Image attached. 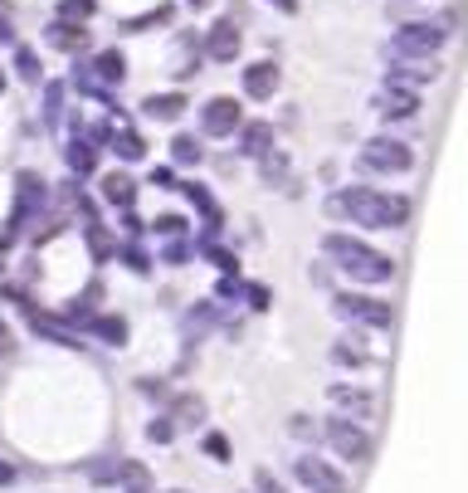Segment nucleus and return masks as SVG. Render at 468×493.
Listing matches in <instances>:
<instances>
[{
    "instance_id": "obj_1",
    "label": "nucleus",
    "mask_w": 468,
    "mask_h": 493,
    "mask_svg": "<svg viewBox=\"0 0 468 493\" xmlns=\"http://www.w3.org/2000/svg\"><path fill=\"white\" fill-rule=\"evenodd\" d=\"M328 215L361 225V230H400V225H410V201L376 186H342L328 195Z\"/></svg>"
},
{
    "instance_id": "obj_2",
    "label": "nucleus",
    "mask_w": 468,
    "mask_h": 493,
    "mask_svg": "<svg viewBox=\"0 0 468 493\" xmlns=\"http://www.w3.org/2000/svg\"><path fill=\"white\" fill-rule=\"evenodd\" d=\"M322 255H328V264H332V269H342L351 284H390V278H395V259L380 255V249H371L366 239L347 235V230L322 235Z\"/></svg>"
},
{
    "instance_id": "obj_3",
    "label": "nucleus",
    "mask_w": 468,
    "mask_h": 493,
    "mask_svg": "<svg viewBox=\"0 0 468 493\" xmlns=\"http://www.w3.org/2000/svg\"><path fill=\"white\" fill-rule=\"evenodd\" d=\"M45 205H49V181L39 172H20L16 176V205H10V220H5V239L30 235V225L45 215Z\"/></svg>"
},
{
    "instance_id": "obj_4",
    "label": "nucleus",
    "mask_w": 468,
    "mask_h": 493,
    "mask_svg": "<svg viewBox=\"0 0 468 493\" xmlns=\"http://www.w3.org/2000/svg\"><path fill=\"white\" fill-rule=\"evenodd\" d=\"M361 166L366 172H380V176H405V172H415V147L380 132L371 142H361Z\"/></svg>"
},
{
    "instance_id": "obj_5",
    "label": "nucleus",
    "mask_w": 468,
    "mask_h": 493,
    "mask_svg": "<svg viewBox=\"0 0 468 493\" xmlns=\"http://www.w3.org/2000/svg\"><path fill=\"white\" fill-rule=\"evenodd\" d=\"M332 313L342 322H361V328H395V308L371 299V293H337Z\"/></svg>"
},
{
    "instance_id": "obj_6",
    "label": "nucleus",
    "mask_w": 468,
    "mask_h": 493,
    "mask_svg": "<svg viewBox=\"0 0 468 493\" xmlns=\"http://www.w3.org/2000/svg\"><path fill=\"white\" fill-rule=\"evenodd\" d=\"M444 45H449V30H444V25H434V20H410V25H400V30H395L390 54H420V59H434Z\"/></svg>"
},
{
    "instance_id": "obj_7",
    "label": "nucleus",
    "mask_w": 468,
    "mask_h": 493,
    "mask_svg": "<svg viewBox=\"0 0 468 493\" xmlns=\"http://www.w3.org/2000/svg\"><path fill=\"white\" fill-rule=\"evenodd\" d=\"M328 445L337 449V459H351V464H361V459H371L376 455V440L366 435V425L361 420H351V415H337V420H328Z\"/></svg>"
},
{
    "instance_id": "obj_8",
    "label": "nucleus",
    "mask_w": 468,
    "mask_h": 493,
    "mask_svg": "<svg viewBox=\"0 0 468 493\" xmlns=\"http://www.w3.org/2000/svg\"><path fill=\"white\" fill-rule=\"evenodd\" d=\"M239 128H244V108L234 103V98H205L201 103V132L205 137H234Z\"/></svg>"
},
{
    "instance_id": "obj_9",
    "label": "nucleus",
    "mask_w": 468,
    "mask_h": 493,
    "mask_svg": "<svg viewBox=\"0 0 468 493\" xmlns=\"http://www.w3.org/2000/svg\"><path fill=\"white\" fill-rule=\"evenodd\" d=\"M444 74L439 59H420V54H390V68H386V83H400V89H420V83H434Z\"/></svg>"
},
{
    "instance_id": "obj_10",
    "label": "nucleus",
    "mask_w": 468,
    "mask_h": 493,
    "mask_svg": "<svg viewBox=\"0 0 468 493\" xmlns=\"http://www.w3.org/2000/svg\"><path fill=\"white\" fill-rule=\"evenodd\" d=\"M293 474H297V484L312 488V493H347V478L337 474L328 459H317V455H297Z\"/></svg>"
},
{
    "instance_id": "obj_11",
    "label": "nucleus",
    "mask_w": 468,
    "mask_h": 493,
    "mask_svg": "<svg viewBox=\"0 0 468 493\" xmlns=\"http://www.w3.org/2000/svg\"><path fill=\"white\" fill-rule=\"evenodd\" d=\"M45 45L59 49V54H83V49L93 45L88 20H64V16H54V20L45 25Z\"/></svg>"
},
{
    "instance_id": "obj_12",
    "label": "nucleus",
    "mask_w": 468,
    "mask_h": 493,
    "mask_svg": "<svg viewBox=\"0 0 468 493\" xmlns=\"http://www.w3.org/2000/svg\"><path fill=\"white\" fill-rule=\"evenodd\" d=\"M239 49H244V35H239V25L224 16L210 25V35H205V59H215V64H234L239 59Z\"/></svg>"
},
{
    "instance_id": "obj_13",
    "label": "nucleus",
    "mask_w": 468,
    "mask_h": 493,
    "mask_svg": "<svg viewBox=\"0 0 468 493\" xmlns=\"http://www.w3.org/2000/svg\"><path fill=\"white\" fill-rule=\"evenodd\" d=\"M386 122H405V118H415L420 112V93L415 89H400V83H386V89L376 93V103H371Z\"/></svg>"
},
{
    "instance_id": "obj_14",
    "label": "nucleus",
    "mask_w": 468,
    "mask_h": 493,
    "mask_svg": "<svg viewBox=\"0 0 468 493\" xmlns=\"http://www.w3.org/2000/svg\"><path fill=\"white\" fill-rule=\"evenodd\" d=\"M239 83H244V98H254V103H268V98L278 93V64L274 59H259V64H244V74H239Z\"/></svg>"
},
{
    "instance_id": "obj_15",
    "label": "nucleus",
    "mask_w": 468,
    "mask_h": 493,
    "mask_svg": "<svg viewBox=\"0 0 468 493\" xmlns=\"http://www.w3.org/2000/svg\"><path fill=\"white\" fill-rule=\"evenodd\" d=\"M98 152H103V147H98L88 132H74V137H68V142H64V166H68V176H78V181L93 176V172H98Z\"/></svg>"
},
{
    "instance_id": "obj_16",
    "label": "nucleus",
    "mask_w": 468,
    "mask_h": 493,
    "mask_svg": "<svg viewBox=\"0 0 468 493\" xmlns=\"http://www.w3.org/2000/svg\"><path fill=\"white\" fill-rule=\"evenodd\" d=\"M328 401L337 405V411L357 415V420H371V411H376V396H371V391L347 386V382H332V386H328Z\"/></svg>"
},
{
    "instance_id": "obj_17",
    "label": "nucleus",
    "mask_w": 468,
    "mask_h": 493,
    "mask_svg": "<svg viewBox=\"0 0 468 493\" xmlns=\"http://www.w3.org/2000/svg\"><path fill=\"white\" fill-rule=\"evenodd\" d=\"M234 147H239V157H249V162H259L274 152V122H244V128L234 132Z\"/></svg>"
},
{
    "instance_id": "obj_18",
    "label": "nucleus",
    "mask_w": 468,
    "mask_h": 493,
    "mask_svg": "<svg viewBox=\"0 0 468 493\" xmlns=\"http://www.w3.org/2000/svg\"><path fill=\"white\" fill-rule=\"evenodd\" d=\"M88 68H93V79L103 83V89H122V79H127V54H122V49H98L93 59H88Z\"/></svg>"
},
{
    "instance_id": "obj_19",
    "label": "nucleus",
    "mask_w": 468,
    "mask_h": 493,
    "mask_svg": "<svg viewBox=\"0 0 468 493\" xmlns=\"http://www.w3.org/2000/svg\"><path fill=\"white\" fill-rule=\"evenodd\" d=\"M98 195H103L112 210H132L137 205V181L127 172H108L103 181H98Z\"/></svg>"
},
{
    "instance_id": "obj_20",
    "label": "nucleus",
    "mask_w": 468,
    "mask_h": 493,
    "mask_svg": "<svg viewBox=\"0 0 468 493\" xmlns=\"http://www.w3.org/2000/svg\"><path fill=\"white\" fill-rule=\"evenodd\" d=\"M25 318H30V328H35L39 337H49V342H59V347H83V342H78V332L68 328L64 318H49V313H39L35 303L25 308Z\"/></svg>"
},
{
    "instance_id": "obj_21",
    "label": "nucleus",
    "mask_w": 468,
    "mask_h": 493,
    "mask_svg": "<svg viewBox=\"0 0 468 493\" xmlns=\"http://www.w3.org/2000/svg\"><path fill=\"white\" fill-rule=\"evenodd\" d=\"M186 108H191L186 93H147V98H141V112H147L151 122H176Z\"/></svg>"
},
{
    "instance_id": "obj_22",
    "label": "nucleus",
    "mask_w": 468,
    "mask_h": 493,
    "mask_svg": "<svg viewBox=\"0 0 468 493\" xmlns=\"http://www.w3.org/2000/svg\"><path fill=\"white\" fill-rule=\"evenodd\" d=\"M83 332L98 337L103 347H122V342H127V318H118V313H98Z\"/></svg>"
},
{
    "instance_id": "obj_23",
    "label": "nucleus",
    "mask_w": 468,
    "mask_h": 493,
    "mask_svg": "<svg viewBox=\"0 0 468 493\" xmlns=\"http://www.w3.org/2000/svg\"><path fill=\"white\" fill-rule=\"evenodd\" d=\"M83 239H88V255L103 264V259H118V239L108 235L103 220H83Z\"/></svg>"
},
{
    "instance_id": "obj_24",
    "label": "nucleus",
    "mask_w": 468,
    "mask_h": 493,
    "mask_svg": "<svg viewBox=\"0 0 468 493\" xmlns=\"http://www.w3.org/2000/svg\"><path fill=\"white\" fill-rule=\"evenodd\" d=\"M10 68H16L20 83H30V89H39L45 83V64H39V54L30 45H16V54H10Z\"/></svg>"
},
{
    "instance_id": "obj_25",
    "label": "nucleus",
    "mask_w": 468,
    "mask_h": 493,
    "mask_svg": "<svg viewBox=\"0 0 468 493\" xmlns=\"http://www.w3.org/2000/svg\"><path fill=\"white\" fill-rule=\"evenodd\" d=\"M112 152H118V162H141L147 157V137H141L137 128H112Z\"/></svg>"
},
{
    "instance_id": "obj_26",
    "label": "nucleus",
    "mask_w": 468,
    "mask_h": 493,
    "mask_svg": "<svg viewBox=\"0 0 468 493\" xmlns=\"http://www.w3.org/2000/svg\"><path fill=\"white\" fill-rule=\"evenodd\" d=\"M39 89H45V128H59L64 122V98H68V83H54V79H45L39 83Z\"/></svg>"
},
{
    "instance_id": "obj_27",
    "label": "nucleus",
    "mask_w": 468,
    "mask_h": 493,
    "mask_svg": "<svg viewBox=\"0 0 468 493\" xmlns=\"http://www.w3.org/2000/svg\"><path fill=\"white\" fill-rule=\"evenodd\" d=\"M172 162H176V166H201V162H205V147H201V137H191V132H176V137H172Z\"/></svg>"
},
{
    "instance_id": "obj_28",
    "label": "nucleus",
    "mask_w": 468,
    "mask_h": 493,
    "mask_svg": "<svg viewBox=\"0 0 468 493\" xmlns=\"http://www.w3.org/2000/svg\"><path fill=\"white\" fill-rule=\"evenodd\" d=\"M118 259H122L132 274H151V255L137 245V239H122V245H118Z\"/></svg>"
},
{
    "instance_id": "obj_29",
    "label": "nucleus",
    "mask_w": 468,
    "mask_h": 493,
    "mask_svg": "<svg viewBox=\"0 0 468 493\" xmlns=\"http://www.w3.org/2000/svg\"><path fill=\"white\" fill-rule=\"evenodd\" d=\"M259 176L268 181V186H283V181H288V157L274 147L268 157H259Z\"/></svg>"
},
{
    "instance_id": "obj_30",
    "label": "nucleus",
    "mask_w": 468,
    "mask_h": 493,
    "mask_svg": "<svg viewBox=\"0 0 468 493\" xmlns=\"http://www.w3.org/2000/svg\"><path fill=\"white\" fill-rule=\"evenodd\" d=\"M357 342H361V337H342V342L332 347V362L337 366H366L371 357H366V347H357Z\"/></svg>"
},
{
    "instance_id": "obj_31",
    "label": "nucleus",
    "mask_w": 468,
    "mask_h": 493,
    "mask_svg": "<svg viewBox=\"0 0 468 493\" xmlns=\"http://www.w3.org/2000/svg\"><path fill=\"white\" fill-rule=\"evenodd\" d=\"M191 255H195V245L186 235L181 239H166V249H161V264H172V269H181V264H191Z\"/></svg>"
},
{
    "instance_id": "obj_32",
    "label": "nucleus",
    "mask_w": 468,
    "mask_h": 493,
    "mask_svg": "<svg viewBox=\"0 0 468 493\" xmlns=\"http://www.w3.org/2000/svg\"><path fill=\"white\" fill-rule=\"evenodd\" d=\"M88 478L93 484H122V459H93Z\"/></svg>"
},
{
    "instance_id": "obj_33",
    "label": "nucleus",
    "mask_w": 468,
    "mask_h": 493,
    "mask_svg": "<svg viewBox=\"0 0 468 493\" xmlns=\"http://www.w3.org/2000/svg\"><path fill=\"white\" fill-rule=\"evenodd\" d=\"M201 415H205V401H201V396H181V401H176V411H172L176 425H195Z\"/></svg>"
},
{
    "instance_id": "obj_34",
    "label": "nucleus",
    "mask_w": 468,
    "mask_h": 493,
    "mask_svg": "<svg viewBox=\"0 0 468 493\" xmlns=\"http://www.w3.org/2000/svg\"><path fill=\"white\" fill-rule=\"evenodd\" d=\"M59 16L64 20H93L98 16V0H59Z\"/></svg>"
},
{
    "instance_id": "obj_35",
    "label": "nucleus",
    "mask_w": 468,
    "mask_h": 493,
    "mask_svg": "<svg viewBox=\"0 0 468 493\" xmlns=\"http://www.w3.org/2000/svg\"><path fill=\"white\" fill-rule=\"evenodd\" d=\"M147 440H151V445H172V440H176V420H172V415H156L151 425H147Z\"/></svg>"
},
{
    "instance_id": "obj_36",
    "label": "nucleus",
    "mask_w": 468,
    "mask_h": 493,
    "mask_svg": "<svg viewBox=\"0 0 468 493\" xmlns=\"http://www.w3.org/2000/svg\"><path fill=\"white\" fill-rule=\"evenodd\" d=\"M151 230L161 235V239H181V235H186V220H181V215H156Z\"/></svg>"
},
{
    "instance_id": "obj_37",
    "label": "nucleus",
    "mask_w": 468,
    "mask_h": 493,
    "mask_svg": "<svg viewBox=\"0 0 468 493\" xmlns=\"http://www.w3.org/2000/svg\"><path fill=\"white\" fill-rule=\"evenodd\" d=\"M147 186H156V191H181V181H176V172H172V166H151Z\"/></svg>"
},
{
    "instance_id": "obj_38",
    "label": "nucleus",
    "mask_w": 468,
    "mask_h": 493,
    "mask_svg": "<svg viewBox=\"0 0 468 493\" xmlns=\"http://www.w3.org/2000/svg\"><path fill=\"white\" fill-rule=\"evenodd\" d=\"M161 20H172V10H166V5H161V10H151V16H137V20H127L122 30H127V35H141L147 25H161Z\"/></svg>"
},
{
    "instance_id": "obj_39",
    "label": "nucleus",
    "mask_w": 468,
    "mask_h": 493,
    "mask_svg": "<svg viewBox=\"0 0 468 493\" xmlns=\"http://www.w3.org/2000/svg\"><path fill=\"white\" fill-rule=\"evenodd\" d=\"M254 493H288V488L274 478V469H254Z\"/></svg>"
},
{
    "instance_id": "obj_40",
    "label": "nucleus",
    "mask_w": 468,
    "mask_h": 493,
    "mask_svg": "<svg viewBox=\"0 0 468 493\" xmlns=\"http://www.w3.org/2000/svg\"><path fill=\"white\" fill-rule=\"evenodd\" d=\"M220 299H224V303H239V299H244V284H239V274H224V278H220Z\"/></svg>"
},
{
    "instance_id": "obj_41",
    "label": "nucleus",
    "mask_w": 468,
    "mask_h": 493,
    "mask_svg": "<svg viewBox=\"0 0 468 493\" xmlns=\"http://www.w3.org/2000/svg\"><path fill=\"white\" fill-rule=\"evenodd\" d=\"M122 235H127V239H141V235H147V225H141L137 210H122Z\"/></svg>"
},
{
    "instance_id": "obj_42",
    "label": "nucleus",
    "mask_w": 468,
    "mask_h": 493,
    "mask_svg": "<svg viewBox=\"0 0 468 493\" xmlns=\"http://www.w3.org/2000/svg\"><path fill=\"white\" fill-rule=\"evenodd\" d=\"M205 455H210V459H220V464L230 459V445H224V435H205Z\"/></svg>"
},
{
    "instance_id": "obj_43",
    "label": "nucleus",
    "mask_w": 468,
    "mask_h": 493,
    "mask_svg": "<svg viewBox=\"0 0 468 493\" xmlns=\"http://www.w3.org/2000/svg\"><path fill=\"white\" fill-rule=\"evenodd\" d=\"M244 299H249V308H259V313H264V308H268V288L264 284H244Z\"/></svg>"
},
{
    "instance_id": "obj_44",
    "label": "nucleus",
    "mask_w": 468,
    "mask_h": 493,
    "mask_svg": "<svg viewBox=\"0 0 468 493\" xmlns=\"http://www.w3.org/2000/svg\"><path fill=\"white\" fill-rule=\"evenodd\" d=\"M0 45H20V39H16V25H10V16H0Z\"/></svg>"
},
{
    "instance_id": "obj_45",
    "label": "nucleus",
    "mask_w": 468,
    "mask_h": 493,
    "mask_svg": "<svg viewBox=\"0 0 468 493\" xmlns=\"http://www.w3.org/2000/svg\"><path fill=\"white\" fill-rule=\"evenodd\" d=\"M293 435H297V440H307V435H312V420L307 415H293V425H288Z\"/></svg>"
},
{
    "instance_id": "obj_46",
    "label": "nucleus",
    "mask_w": 468,
    "mask_h": 493,
    "mask_svg": "<svg viewBox=\"0 0 468 493\" xmlns=\"http://www.w3.org/2000/svg\"><path fill=\"white\" fill-rule=\"evenodd\" d=\"M5 484H16V464L0 459V488H5Z\"/></svg>"
},
{
    "instance_id": "obj_47",
    "label": "nucleus",
    "mask_w": 468,
    "mask_h": 493,
    "mask_svg": "<svg viewBox=\"0 0 468 493\" xmlns=\"http://www.w3.org/2000/svg\"><path fill=\"white\" fill-rule=\"evenodd\" d=\"M274 10H283V16H297V0H268Z\"/></svg>"
},
{
    "instance_id": "obj_48",
    "label": "nucleus",
    "mask_w": 468,
    "mask_h": 493,
    "mask_svg": "<svg viewBox=\"0 0 468 493\" xmlns=\"http://www.w3.org/2000/svg\"><path fill=\"white\" fill-rule=\"evenodd\" d=\"M5 342H10V332H5V322H0V351H5Z\"/></svg>"
},
{
    "instance_id": "obj_49",
    "label": "nucleus",
    "mask_w": 468,
    "mask_h": 493,
    "mask_svg": "<svg viewBox=\"0 0 468 493\" xmlns=\"http://www.w3.org/2000/svg\"><path fill=\"white\" fill-rule=\"evenodd\" d=\"M186 5H191V10H205V5H210V0H186Z\"/></svg>"
},
{
    "instance_id": "obj_50",
    "label": "nucleus",
    "mask_w": 468,
    "mask_h": 493,
    "mask_svg": "<svg viewBox=\"0 0 468 493\" xmlns=\"http://www.w3.org/2000/svg\"><path fill=\"white\" fill-rule=\"evenodd\" d=\"M5 83H10V79H5V68H0V93H5Z\"/></svg>"
},
{
    "instance_id": "obj_51",
    "label": "nucleus",
    "mask_w": 468,
    "mask_h": 493,
    "mask_svg": "<svg viewBox=\"0 0 468 493\" xmlns=\"http://www.w3.org/2000/svg\"><path fill=\"white\" fill-rule=\"evenodd\" d=\"M122 493H147V488H122Z\"/></svg>"
}]
</instances>
